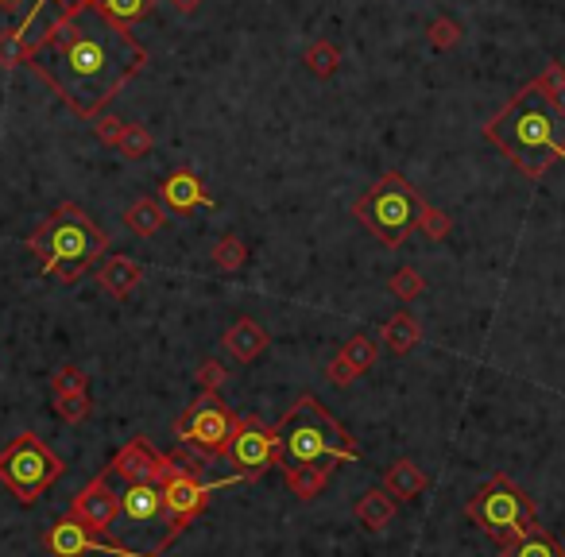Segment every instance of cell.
<instances>
[{"instance_id": "1", "label": "cell", "mask_w": 565, "mask_h": 557, "mask_svg": "<svg viewBox=\"0 0 565 557\" xmlns=\"http://www.w3.org/2000/svg\"><path fill=\"white\" fill-rule=\"evenodd\" d=\"M24 66L35 70L82 120H97L120 89L148 66V47L86 0L55 16L39 39H28Z\"/></svg>"}, {"instance_id": "2", "label": "cell", "mask_w": 565, "mask_h": 557, "mask_svg": "<svg viewBox=\"0 0 565 557\" xmlns=\"http://www.w3.org/2000/svg\"><path fill=\"white\" fill-rule=\"evenodd\" d=\"M484 136L504 151L507 163L523 178H542L558 159H565V105L531 82L484 124Z\"/></svg>"}, {"instance_id": "3", "label": "cell", "mask_w": 565, "mask_h": 557, "mask_svg": "<svg viewBox=\"0 0 565 557\" xmlns=\"http://www.w3.org/2000/svg\"><path fill=\"white\" fill-rule=\"evenodd\" d=\"M28 248L39 256V264H43L47 275H59V283H78L105 256L109 236H105V229L82 206L62 202L28 236Z\"/></svg>"}, {"instance_id": "4", "label": "cell", "mask_w": 565, "mask_h": 557, "mask_svg": "<svg viewBox=\"0 0 565 557\" xmlns=\"http://www.w3.org/2000/svg\"><path fill=\"white\" fill-rule=\"evenodd\" d=\"M279 469L291 465H341V461H360L357 438L333 418V414L306 391L298 403L283 414L279 422Z\"/></svg>"}, {"instance_id": "5", "label": "cell", "mask_w": 565, "mask_h": 557, "mask_svg": "<svg viewBox=\"0 0 565 557\" xmlns=\"http://www.w3.org/2000/svg\"><path fill=\"white\" fill-rule=\"evenodd\" d=\"M198 453H171V469H167V480L159 484L163 488V519H167V534L159 538L155 554L163 557L167 546H175L186 527L202 515L209 507V499L217 496L221 488H233V484H248L252 476L248 472H237L229 480H217V484H206L202 480V465L194 461Z\"/></svg>"}, {"instance_id": "6", "label": "cell", "mask_w": 565, "mask_h": 557, "mask_svg": "<svg viewBox=\"0 0 565 557\" xmlns=\"http://www.w3.org/2000/svg\"><path fill=\"white\" fill-rule=\"evenodd\" d=\"M465 515H469L500 550H504V546H515L519 538H527L535 527H542L531 496H527L515 480H507L504 472H496L492 480H484V484L476 488V496L465 503Z\"/></svg>"}, {"instance_id": "7", "label": "cell", "mask_w": 565, "mask_h": 557, "mask_svg": "<svg viewBox=\"0 0 565 557\" xmlns=\"http://www.w3.org/2000/svg\"><path fill=\"white\" fill-rule=\"evenodd\" d=\"M418 213H422V194L399 171H387L360 202H353V217L372 236H380L387 248H399L415 233Z\"/></svg>"}, {"instance_id": "8", "label": "cell", "mask_w": 565, "mask_h": 557, "mask_svg": "<svg viewBox=\"0 0 565 557\" xmlns=\"http://www.w3.org/2000/svg\"><path fill=\"white\" fill-rule=\"evenodd\" d=\"M62 472H66L62 457L39 434H31V430L28 434H16V438L0 449V484L20 499L24 507H31L35 499L43 496Z\"/></svg>"}, {"instance_id": "9", "label": "cell", "mask_w": 565, "mask_h": 557, "mask_svg": "<svg viewBox=\"0 0 565 557\" xmlns=\"http://www.w3.org/2000/svg\"><path fill=\"white\" fill-rule=\"evenodd\" d=\"M175 434L179 441L198 453V457H229V445H233V434H237V414L221 403L217 391H202L186 411L175 418Z\"/></svg>"}, {"instance_id": "10", "label": "cell", "mask_w": 565, "mask_h": 557, "mask_svg": "<svg viewBox=\"0 0 565 557\" xmlns=\"http://www.w3.org/2000/svg\"><path fill=\"white\" fill-rule=\"evenodd\" d=\"M229 461L252 480H260L271 465H279V426H264L256 414H237V434L229 445Z\"/></svg>"}, {"instance_id": "11", "label": "cell", "mask_w": 565, "mask_h": 557, "mask_svg": "<svg viewBox=\"0 0 565 557\" xmlns=\"http://www.w3.org/2000/svg\"><path fill=\"white\" fill-rule=\"evenodd\" d=\"M43 546H47V554L51 557H86V554H105V557H159V554H136V550H128V546H120V542H101L97 534L82 527V523H74L70 515H62L55 527L43 534Z\"/></svg>"}, {"instance_id": "12", "label": "cell", "mask_w": 565, "mask_h": 557, "mask_svg": "<svg viewBox=\"0 0 565 557\" xmlns=\"http://www.w3.org/2000/svg\"><path fill=\"white\" fill-rule=\"evenodd\" d=\"M66 515H70L74 523H82L90 534H109L113 523L120 519V492H113L109 472H97L90 484L74 496Z\"/></svg>"}, {"instance_id": "13", "label": "cell", "mask_w": 565, "mask_h": 557, "mask_svg": "<svg viewBox=\"0 0 565 557\" xmlns=\"http://www.w3.org/2000/svg\"><path fill=\"white\" fill-rule=\"evenodd\" d=\"M171 469V453L151 449L148 438H132L128 445H120L109 461V476H120L128 484H163Z\"/></svg>"}, {"instance_id": "14", "label": "cell", "mask_w": 565, "mask_h": 557, "mask_svg": "<svg viewBox=\"0 0 565 557\" xmlns=\"http://www.w3.org/2000/svg\"><path fill=\"white\" fill-rule=\"evenodd\" d=\"M372 364H376V341L364 337V333H353V337L341 345V352L329 360L326 376H329V383L345 387V383H353L357 376H364Z\"/></svg>"}, {"instance_id": "15", "label": "cell", "mask_w": 565, "mask_h": 557, "mask_svg": "<svg viewBox=\"0 0 565 557\" xmlns=\"http://www.w3.org/2000/svg\"><path fill=\"white\" fill-rule=\"evenodd\" d=\"M159 202H163V209H175V213H190V209H198V206H209V209L217 206L206 194L202 178L194 175V171H186V167H179V171H171V175L163 178Z\"/></svg>"}, {"instance_id": "16", "label": "cell", "mask_w": 565, "mask_h": 557, "mask_svg": "<svg viewBox=\"0 0 565 557\" xmlns=\"http://www.w3.org/2000/svg\"><path fill=\"white\" fill-rule=\"evenodd\" d=\"M229 356H237L240 364H252L256 356H264L271 345L268 329L260 322H252V318H237V322L225 329V341H221Z\"/></svg>"}, {"instance_id": "17", "label": "cell", "mask_w": 565, "mask_h": 557, "mask_svg": "<svg viewBox=\"0 0 565 557\" xmlns=\"http://www.w3.org/2000/svg\"><path fill=\"white\" fill-rule=\"evenodd\" d=\"M140 279H144V267L136 264L132 256H109L105 264L97 267V283H101V291L120 298V302L140 287Z\"/></svg>"}, {"instance_id": "18", "label": "cell", "mask_w": 565, "mask_h": 557, "mask_svg": "<svg viewBox=\"0 0 565 557\" xmlns=\"http://www.w3.org/2000/svg\"><path fill=\"white\" fill-rule=\"evenodd\" d=\"M120 515L128 523H151L163 519V488L159 484H128L120 492Z\"/></svg>"}, {"instance_id": "19", "label": "cell", "mask_w": 565, "mask_h": 557, "mask_svg": "<svg viewBox=\"0 0 565 557\" xmlns=\"http://www.w3.org/2000/svg\"><path fill=\"white\" fill-rule=\"evenodd\" d=\"M430 488V476L426 472L418 469L415 461H407V457H399L391 469H387V476H384V492L395 503L399 499H415V496H422Z\"/></svg>"}, {"instance_id": "20", "label": "cell", "mask_w": 565, "mask_h": 557, "mask_svg": "<svg viewBox=\"0 0 565 557\" xmlns=\"http://www.w3.org/2000/svg\"><path fill=\"white\" fill-rule=\"evenodd\" d=\"M333 469H337V465H329V461H322V465H291V469H283V480H287L291 496L314 499L326 492Z\"/></svg>"}, {"instance_id": "21", "label": "cell", "mask_w": 565, "mask_h": 557, "mask_svg": "<svg viewBox=\"0 0 565 557\" xmlns=\"http://www.w3.org/2000/svg\"><path fill=\"white\" fill-rule=\"evenodd\" d=\"M380 337H384V345L395 352V356H407V352H411L418 341H422V325H418L415 314L399 310V314H391V318L384 322Z\"/></svg>"}, {"instance_id": "22", "label": "cell", "mask_w": 565, "mask_h": 557, "mask_svg": "<svg viewBox=\"0 0 565 557\" xmlns=\"http://www.w3.org/2000/svg\"><path fill=\"white\" fill-rule=\"evenodd\" d=\"M124 225L136 236H155L167 225V209L159 198H136L132 206L124 209Z\"/></svg>"}, {"instance_id": "23", "label": "cell", "mask_w": 565, "mask_h": 557, "mask_svg": "<svg viewBox=\"0 0 565 557\" xmlns=\"http://www.w3.org/2000/svg\"><path fill=\"white\" fill-rule=\"evenodd\" d=\"M395 511H399V503L387 496L384 488H368V492L357 499V519L368 530H384L387 523L395 519Z\"/></svg>"}, {"instance_id": "24", "label": "cell", "mask_w": 565, "mask_h": 557, "mask_svg": "<svg viewBox=\"0 0 565 557\" xmlns=\"http://www.w3.org/2000/svg\"><path fill=\"white\" fill-rule=\"evenodd\" d=\"M90 4L97 8V12H101V16H109L113 24H120V28H132V24L148 20L159 0H90Z\"/></svg>"}, {"instance_id": "25", "label": "cell", "mask_w": 565, "mask_h": 557, "mask_svg": "<svg viewBox=\"0 0 565 557\" xmlns=\"http://www.w3.org/2000/svg\"><path fill=\"white\" fill-rule=\"evenodd\" d=\"M500 557H565V546L546 527H535L527 538H519L515 546H504Z\"/></svg>"}, {"instance_id": "26", "label": "cell", "mask_w": 565, "mask_h": 557, "mask_svg": "<svg viewBox=\"0 0 565 557\" xmlns=\"http://www.w3.org/2000/svg\"><path fill=\"white\" fill-rule=\"evenodd\" d=\"M302 62H306V70H310V74H318V78H333V74H337V66H341V47H337V43H329V39H318V43H310V47L302 51Z\"/></svg>"}, {"instance_id": "27", "label": "cell", "mask_w": 565, "mask_h": 557, "mask_svg": "<svg viewBox=\"0 0 565 557\" xmlns=\"http://www.w3.org/2000/svg\"><path fill=\"white\" fill-rule=\"evenodd\" d=\"M213 264L221 267V271H240V267L248 264V248H244V240L233 233H225L217 244H213Z\"/></svg>"}, {"instance_id": "28", "label": "cell", "mask_w": 565, "mask_h": 557, "mask_svg": "<svg viewBox=\"0 0 565 557\" xmlns=\"http://www.w3.org/2000/svg\"><path fill=\"white\" fill-rule=\"evenodd\" d=\"M151 147H155V140H151V132L144 124H124V132L117 140V151L124 159H144V155H151Z\"/></svg>"}, {"instance_id": "29", "label": "cell", "mask_w": 565, "mask_h": 557, "mask_svg": "<svg viewBox=\"0 0 565 557\" xmlns=\"http://www.w3.org/2000/svg\"><path fill=\"white\" fill-rule=\"evenodd\" d=\"M387 291L395 294V298H403V302H415L418 294L426 291V279L418 275L415 267H399V271L387 279Z\"/></svg>"}, {"instance_id": "30", "label": "cell", "mask_w": 565, "mask_h": 557, "mask_svg": "<svg viewBox=\"0 0 565 557\" xmlns=\"http://www.w3.org/2000/svg\"><path fill=\"white\" fill-rule=\"evenodd\" d=\"M28 59V35H20L16 28L0 31V66L12 70V66H24Z\"/></svg>"}, {"instance_id": "31", "label": "cell", "mask_w": 565, "mask_h": 557, "mask_svg": "<svg viewBox=\"0 0 565 557\" xmlns=\"http://www.w3.org/2000/svg\"><path fill=\"white\" fill-rule=\"evenodd\" d=\"M86 387H90V372H82L78 364H62L51 376V395H78Z\"/></svg>"}, {"instance_id": "32", "label": "cell", "mask_w": 565, "mask_h": 557, "mask_svg": "<svg viewBox=\"0 0 565 557\" xmlns=\"http://www.w3.org/2000/svg\"><path fill=\"white\" fill-rule=\"evenodd\" d=\"M90 411H93V403L86 391H78V395H55V414H59L62 422H70V426L86 422Z\"/></svg>"}, {"instance_id": "33", "label": "cell", "mask_w": 565, "mask_h": 557, "mask_svg": "<svg viewBox=\"0 0 565 557\" xmlns=\"http://www.w3.org/2000/svg\"><path fill=\"white\" fill-rule=\"evenodd\" d=\"M426 39H430V47H438V51H453L457 43H461V24L457 20H434L430 28H426Z\"/></svg>"}, {"instance_id": "34", "label": "cell", "mask_w": 565, "mask_h": 557, "mask_svg": "<svg viewBox=\"0 0 565 557\" xmlns=\"http://www.w3.org/2000/svg\"><path fill=\"white\" fill-rule=\"evenodd\" d=\"M418 229L430 236V240H446L449 229H453V221H449L442 209H434V206H426V202H422V213H418Z\"/></svg>"}, {"instance_id": "35", "label": "cell", "mask_w": 565, "mask_h": 557, "mask_svg": "<svg viewBox=\"0 0 565 557\" xmlns=\"http://www.w3.org/2000/svg\"><path fill=\"white\" fill-rule=\"evenodd\" d=\"M47 4H59V16H62V12H70V8H78V4H86V0H35L28 12H24V20L16 24V31H20V35H28V28L39 20V12H43Z\"/></svg>"}, {"instance_id": "36", "label": "cell", "mask_w": 565, "mask_h": 557, "mask_svg": "<svg viewBox=\"0 0 565 557\" xmlns=\"http://www.w3.org/2000/svg\"><path fill=\"white\" fill-rule=\"evenodd\" d=\"M535 82L546 89L550 97H562V93H565V62H550V66L538 74Z\"/></svg>"}, {"instance_id": "37", "label": "cell", "mask_w": 565, "mask_h": 557, "mask_svg": "<svg viewBox=\"0 0 565 557\" xmlns=\"http://www.w3.org/2000/svg\"><path fill=\"white\" fill-rule=\"evenodd\" d=\"M93 132H97V140H101V144L117 147V140H120V132H124V120H117V117H109V113H101V117L93 120Z\"/></svg>"}, {"instance_id": "38", "label": "cell", "mask_w": 565, "mask_h": 557, "mask_svg": "<svg viewBox=\"0 0 565 557\" xmlns=\"http://www.w3.org/2000/svg\"><path fill=\"white\" fill-rule=\"evenodd\" d=\"M225 376H229V372L221 368V360H206V364L198 368V387H202V391H217V387L225 383Z\"/></svg>"}, {"instance_id": "39", "label": "cell", "mask_w": 565, "mask_h": 557, "mask_svg": "<svg viewBox=\"0 0 565 557\" xmlns=\"http://www.w3.org/2000/svg\"><path fill=\"white\" fill-rule=\"evenodd\" d=\"M171 8L182 12V16H190V12H198V8H202V0H171Z\"/></svg>"}, {"instance_id": "40", "label": "cell", "mask_w": 565, "mask_h": 557, "mask_svg": "<svg viewBox=\"0 0 565 557\" xmlns=\"http://www.w3.org/2000/svg\"><path fill=\"white\" fill-rule=\"evenodd\" d=\"M24 4H28V0H0V8H4V12H20Z\"/></svg>"}]
</instances>
